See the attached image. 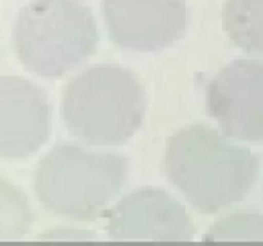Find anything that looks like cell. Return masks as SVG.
<instances>
[{
  "instance_id": "obj_12",
  "label": "cell",
  "mask_w": 263,
  "mask_h": 246,
  "mask_svg": "<svg viewBox=\"0 0 263 246\" xmlns=\"http://www.w3.org/2000/svg\"><path fill=\"white\" fill-rule=\"evenodd\" d=\"M39 240L49 241H91L95 240V233L84 228L74 227H61L48 230L46 232L39 236Z\"/></svg>"
},
{
  "instance_id": "obj_10",
  "label": "cell",
  "mask_w": 263,
  "mask_h": 246,
  "mask_svg": "<svg viewBox=\"0 0 263 246\" xmlns=\"http://www.w3.org/2000/svg\"><path fill=\"white\" fill-rule=\"evenodd\" d=\"M33 213L21 187L0 176V241L21 240L32 228Z\"/></svg>"
},
{
  "instance_id": "obj_7",
  "label": "cell",
  "mask_w": 263,
  "mask_h": 246,
  "mask_svg": "<svg viewBox=\"0 0 263 246\" xmlns=\"http://www.w3.org/2000/svg\"><path fill=\"white\" fill-rule=\"evenodd\" d=\"M107 233L115 241H190L194 220L166 190L141 187L108 212Z\"/></svg>"
},
{
  "instance_id": "obj_11",
  "label": "cell",
  "mask_w": 263,
  "mask_h": 246,
  "mask_svg": "<svg viewBox=\"0 0 263 246\" xmlns=\"http://www.w3.org/2000/svg\"><path fill=\"white\" fill-rule=\"evenodd\" d=\"M205 241H263V214L243 212L218 218Z\"/></svg>"
},
{
  "instance_id": "obj_9",
  "label": "cell",
  "mask_w": 263,
  "mask_h": 246,
  "mask_svg": "<svg viewBox=\"0 0 263 246\" xmlns=\"http://www.w3.org/2000/svg\"><path fill=\"white\" fill-rule=\"evenodd\" d=\"M222 27L234 45L263 56V0H225Z\"/></svg>"
},
{
  "instance_id": "obj_3",
  "label": "cell",
  "mask_w": 263,
  "mask_h": 246,
  "mask_svg": "<svg viewBox=\"0 0 263 246\" xmlns=\"http://www.w3.org/2000/svg\"><path fill=\"white\" fill-rule=\"evenodd\" d=\"M146 109L138 74L120 64L89 67L72 77L62 94V117L69 132L91 145H117L140 128Z\"/></svg>"
},
{
  "instance_id": "obj_1",
  "label": "cell",
  "mask_w": 263,
  "mask_h": 246,
  "mask_svg": "<svg viewBox=\"0 0 263 246\" xmlns=\"http://www.w3.org/2000/svg\"><path fill=\"white\" fill-rule=\"evenodd\" d=\"M258 158L207 125H189L168 138V181L203 214H216L243 200L258 176Z\"/></svg>"
},
{
  "instance_id": "obj_5",
  "label": "cell",
  "mask_w": 263,
  "mask_h": 246,
  "mask_svg": "<svg viewBox=\"0 0 263 246\" xmlns=\"http://www.w3.org/2000/svg\"><path fill=\"white\" fill-rule=\"evenodd\" d=\"M205 109L229 138L263 141V61L236 59L221 68L207 87Z\"/></svg>"
},
{
  "instance_id": "obj_4",
  "label": "cell",
  "mask_w": 263,
  "mask_h": 246,
  "mask_svg": "<svg viewBox=\"0 0 263 246\" xmlns=\"http://www.w3.org/2000/svg\"><path fill=\"white\" fill-rule=\"evenodd\" d=\"M12 43L26 69L61 77L95 53L97 22L81 0H31L18 12Z\"/></svg>"
},
{
  "instance_id": "obj_8",
  "label": "cell",
  "mask_w": 263,
  "mask_h": 246,
  "mask_svg": "<svg viewBox=\"0 0 263 246\" xmlns=\"http://www.w3.org/2000/svg\"><path fill=\"white\" fill-rule=\"evenodd\" d=\"M51 109L45 91L20 76H0V159L35 154L50 135Z\"/></svg>"
},
{
  "instance_id": "obj_6",
  "label": "cell",
  "mask_w": 263,
  "mask_h": 246,
  "mask_svg": "<svg viewBox=\"0 0 263 246\" xmlns=\"http://www.w3.org/2000/svg\"><path fill=\"white\" fill-rule=\"evenodd\" d=\"M110 40L122 49L156 51L185 35L186 0H102Z\"/></svg>"
},
{
  "instance_id": "obj_2",
  "label": "cell",
  "mask_w": 263,
  "mask_h": 246,
  "mask_svg": "<svg viewBox=\"0 0 263 246\" xmlns=\"http://www.w3.org/2000/svg\"><path fill=\"white\" fill-rule=\"evenodd\" d=\"M128 177L130 161L126 156L63 142L40 159L33 189L41 205L53 214L90 222L120 195Z\"/></svg>"
}]
</instances>
